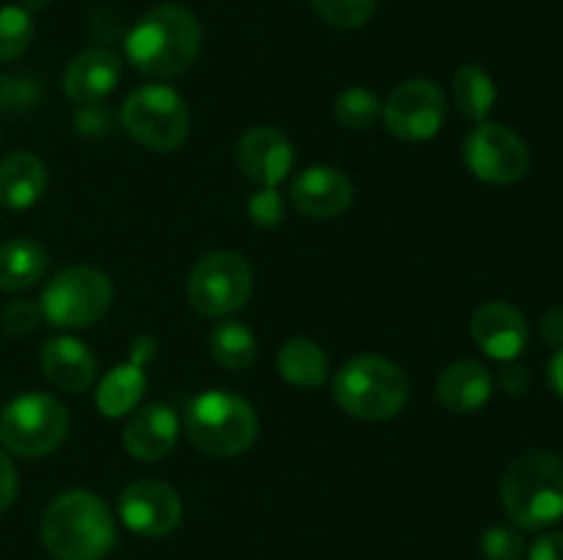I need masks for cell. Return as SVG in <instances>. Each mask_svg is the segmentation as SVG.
<instances>
[{
	"label": "cell",
	"mask_w": 563,
	"mask_h": 560,
	"mask_svg": "<svg viewBox=\"0 0 563 560\" xmlns=\"http://www.w3.org/2000/svg\"><path fill=\"white\" fill-rule=\"evenodd\" d=\"M47 190V168L31 152H14L0 163V206L11 212L31 209Z\"/></svg>",
	"instance_id": "cell-20"
},
{
	"label": "cell",
	"mask_w": 563,
	"mask_h": 560,
	"mask_svg": "<svg viewBox=\"0 0 563 560\" xmlns=\"http://www.w3.org/2000/svg\"><path fill=\"white\" fill-rule=\"evenodd\" d=\"M110 124H113L110 113H104L97 104H82L75 115V126L82 135H104V132H110Z\"/></svg>",
	"instance_id": "cell-33"
},
{
	"label": "cell",
	"mask_w": 563,
	"mask_h": 560,
	"mask_svg": "<svg viewBox=\"0 0 563 560\" xmlns=\"http://www.w3.org/2000/svg\"><path fill=\"white\" fill-rule=\"evenodd\" d=\"M454 99L456 108L465 119L478 121L482 124L495 108V99H498V88H495L493 77L476 64L462 66L454 75Z\"/></svg>",
	"instance_id": "cell-25"
},
{
	"label": "cell",
	"mask_w": 563,
	"mask_h": 560,
	"mask_svg": "<svg viewBox=\"0 0 563 560\" xmlns=\"http://www.w3.org/2000/svg\"><path fill=\"white\" fill-rule=\"evenodd\" d=\"M482 552L487 560H522L526 555V541L517 530L504 525L489 527L482 536Z\"/></svg>",
	"instance_id": "cell-31"
},
{
	"label": "cell",
	"mask_w": 563,
	"mask_h": 560,
	"mask_svg": "<svg viewBox=\"0 0 563 560\" xmlns=\"http://www.w3.org/2000/svg\"><path fill=\"white\" fill-rule=\"evenodd\" d=\"M247 217L256 228H278L286 217V203L278 187H262L247 198Z\"/></svg>",
	"instance_id": "cell-29"
},
{
	"label": "cell",
	"mask_w": 563,
	"mask_h": 560,
	"mask_svg": "<svg viewBox=\"0 0 563 560\" xmlns=\"http://www.w3.org/2000/svg\"><path fill=\"white\" fill-rule=\"evenodd\" d=\"M539 329H542V338L550 346L563 349V307H548L539 318Z\"/></svg>",
	"instance_id": "cell-36"
},
{
	"label": "cell",
	"mask_w": 563,
	"mask_h": 560,
	"mask_svg": "<svg viewBox=\"0 0 563 560\" xmlns=\"http://www.w3.org/2000/svg\"><path fill=\"white\" fill-rule=\"evenodd\" d=\"M550 384L563 399V349L555 351L553 360H550Z\"/></svg>",
	"instance_id": "cell-38"
},
{
	"label": "cell",
	"mask_w": 563,
	"mask_h": 560,
	"mask_svg": "<svg viewBox=\"0 0 563 560\" xmlns=\"http://www.w3.org/2000/svg\"><path fill=\"white\" fill-rule=\"evenodd\" d=\"M49 3H53V0H22V9L31 14V11H44Z\"/></svg>",
	"instance_id": "cell-39"
},
{
	"label": "cell",
	"mask_w": 563,
	"mask_h": 560,
	"mask_svg": "<svg viewBox=\"0 0 563 560\" xmlns=\"http://www.w3.org/2000/svg\"><path fill=\"white\" fill-rule=\"evenodd\" d=\"M69 432V412L55 395L25 393L0 412V443L16 456L38 459L58 448Z\"/></svg>",
	"instance_id": "cell-9"
},
{
	"label": "cell",
	"mask_w": 563,
	"mask_h": 560,
	"mask_svg": "<svg viewBox=\"0 0 563 560\" xmlns=\"http://www.w3.org/2000/svg\"><path fill=\"white\" fill-rule=\"evenodd\" d=\"M33 16L22 5L0 9V64H11L27 53L33 42Z\"/></svg>",
	"instance_id": "cell-27"
},
{
	"label": "cell",
	"mask_w": 563,
	"mask_h": 560,
	"mask_svg": "<svg viewBox=\"0 0 563 560\" xmlns=\"http://www.w3.org/2000/svg\"><path fill=\"white\" fill-rule=\"evenodd\" d=\"M528 382H531V377H528L526 368L517 366L515 360L506 362L504 371H500V388H504L509 395H522V393H526Z\"/></svg>",
	"instance_id": "cell-37"
},
{
	"label": "cell",
	"mask_w": 563,
	"mask_h": 560,
	"mask_svg": "<svg viewBox=\"0 0 563 560\" xmlns=\"http://www.w3.org/2000/svg\"><path fill=\"white\" fill-rule=\"evenodd\" d=\"M119 516L135 536L163 538L179 527L181 497L170 483L143 478L121 492Z\"/></svg>",
	"instance_id": "cell-12"
},
{
	"label": "cell",
	"mask_w": 563,
	"mask_h": 560,
	"mask_svg": "<svg viewBox=\"0 0 563 560\" xmlns=\"http://www.w3.org/2000/svg\"><path fill=\"white\" fill-rule=\"evenodd\" d=\"M179 439V417L168 404H141L124 426V448L137 461H159Z\"/></svg>",
	"instance_id": "cell-16"
},
{
	"label": "cell",
	"mask_w": 563,
	"mask_h": 560,
	"mask_svg": "<svg viewBox=\"0 0 563 560\" xmlns=\"http://www.w3.org/2000/svg\"><path fill=\"white\" fill-rule=\"evenodd\" d=\"M185 428L201 453L231 459L256 443L258 417L242 395L209 390L187 404Z\"/></svg>",
	"instance_id": "cell-5"
},
{
	"label": "cell",
	"mask_w": 563,
	"mask_h": 560,
	"mask_svg": "<svg viewBox=\"0 0 563 560\" xmlns=\"http://www.w3.org/2000/svg\"><path fill=\"white\" fill-rule=\"evenodd\" d=\"M38 360H42L44 377L66 393H82L97 379V357L82 340L71 338V335L49 338L42 346Z\"/></svg>",
	"instance_id": "cell-18"
},
{
	"label": "cell",
	"mask_w": 563,
	"mask_h": 560,
	"mask_svg": "<svg viewBox=\"0 0 563 560\" xmlns=\"http://www.w3.org/2000/svg\"><path fill=\"white\" fill-rule=\"evenodd\" d=\"M126 60L135 71L152 80L176 77L198 58L201 22L187 9L165 3L141 16L126 33Z\"/></svg>",
	"instance_id": "cell-1"
},
{
	"label": "cell",
	"mask_w": 563,
	"mask_h": 560,
	"mask_svg": "<svg viewBox=\"0 0 563 560\" xmlns=\"http://www.w3.org/2000/svg\"><path fill=\"white\" fill-rule=\"evenodd\" d=\"M528 560H563V533H544L533 541Z\"/></svg>",
	"instance_id": "cell-35"
},
{
	"label": "cell",
	"mask_w": 563,
	"mask_h": 560,
	"mask_svg": "<svg viewBox=\"0 0 563 560\" xmlns=\"http://www.w3.org/2000/svg\"><path fill=\"white\" fill-rule=\"evenodd\" d=\"M500 500L522 530H542L563 519V456L528 450L517 456L500 481Z\"/></svg>",
	"instance_id": "cell-3"
},
{
	"label": "cell",
	"mask_w": 563,
	"mask_h": 560,
	"mask_svg": "<svg viewBox=\"0 0 563 560\" xmlns=\"http://www.w3.org/2000/svg\"><path fill=\"white\" fill-rule=\"evenodd\" d=\"M449 115V99L438 82L427 77L405 80L383 104L385 130L399 141H429L438 135Z\"/></svg>",
	"instance_id": "cell-11"
},
{
	"label": "cell",
	"mask_w": 563,
	"mask_h": 560,
	"mask_svg": "<svg viewBox=\"0 0 563 560\" xmlns=\"http://www.w3.org/2000/svg\"><path fill=\"white\" fill-rule=\"evenodd\" d=\"M493 384V373L478 360L451 362L438 379V399L454 415H471L487 404Z\"/></svg>",
	"instance_id": "cell-19"
},
{
	"label": "cell",
	"mask_w": 563,
	"mask_h": 560,
	"mask_svg": "<svg viewBox=\"0 0 563 560\" xmlns=\"http://www.w3.org/2000/svg\"><path fill=\"white\" fill-rule=\"evenodd\" d=\"M253 294V269L234 250H214L198 258L187 275V302L209 318H225L247 305Z\"/></svg>",
	"instance_id": "cell-8"
},
{
	"label": "cell",
	"mask_w": 563,
	"mask_h": 560,
	"mask_svg": "<svg viewBox=\"0 0 563 560\" xmlns=\"http://www.w3.org/2000/svg\"><path fill=\"white\" fill-rule=\"evenodd\" d=\"M42 97L38 80L27 75H0V110H31Z\"/></svg>",
	"instance_id": "cell-30"
},
{
	"label": "cell",
	"mask_w": 563,
	"mask_h": 560,
	"mask_svg": "<svg viewBox=\"0 0 563 560\" xmlns=\"http://www.w3.org/2000/svg\"><path fill=\"white\" fill-rule=\"evenodd\" d=\"M38 318H42V307H38L36 302L16 300V302H9V305L3 307V316H0V322H3L5 333L27 335L36 329Z\"/></svg>",
	"instance_id": "cell-32"
},
{
	"label": "cell",
	"mask_w": 563,
	"mask_h": 560,
	"mask_svg": "<svg viewBox=\"0 0 563 560\" xmlns=\"http://www.w3.org/2000/svg\"><path fill=\"white\" fill-rule=\"evenodd\" d=\"M278 373L295 388L313 390L328 379V355L311 338H289L275 357Z\"/></svg>",
	"instance_id": "cell-23"
},
{
	"label": "cell",
	"mask_w": 563,
	"mask_h": 560,
	"mask_svg": "<svg viewBox=\"0 0 563 560\" xmlns=\"http://www.w3.org/2000/svg\"><path fill=\"white\" fill-rule=\"evenodd\" d=\"M49 256L44 245L27 236H16L0 245V289L25 291L44 278Z\"/></svg>",
	"instance_id": "cell-22"
},
{
	"label": "cell",
	"mask_w": 563,
	"mask_h": 560,
	"mask_svg": "<svg viewBox=\"0 0 563 560\" xmlns=\"http://www.w3.org/2000/svg\"><path fill=\"white\" fill-rule=\"evenodd\" d=\"M317 14L335 27H361L377 11L379 0H311Z\"/></svg>",
	"instance_id": "cell-28"
},
{
	"label": "cell",
	"mask_w": 563,
	"mask_h": 560,
	"mask_svg": "<svg viewBox=\"0 0 563 560\" xmlns=\"http://www.w3.org/2000/svg\"><path fill=\"white\" fill-rule=\"evenodd\" d=\"M209 351L225 371H245L256 360V335L245 322L225 316L209 333Z\"/></svg>",
	"instance_id": "cell-24"
},
{
	"label": "cell",
	"mask_w": 563,
	"mask_h": 560,
	"mask_svg": "<svg viewBox=\"0 0 563 560\" xmlns=\"http://www.w3.org/2000/svg\"><path fill=\"white\" fill-rule=\"evenodd\" d=\"M121 71H124V64H121V58L113 49H82L66 66L64 93L71 102L80 104V108L82 104H97L119 86Z\"/></svg>",
	"instance_id": "cell-17"
},
{
	"label": "cell",
	"mask_w": 563,
	"mask_h": 560,
	"mask_svg": "<svg viewBox=\"0 0 563 560\" xmlns=\"http://www.w3.org/2000/svg\"><path fill=\"white\" fill-rule=\"evenodd\" d=\"M16 489H20V483H16L14 461L0 450V511H5L11 503H14Z\"/></svg>",
	"instance_id": "cell-34"
},
{
	"label": "cell",
	"mask_w": 563,
	"mask_h": 560,
	"mask_svg": "<svg viewBox=\"0 0 563 560\" xmlns=\"http://www.w3.org/2000/svg\"><path fill=\"white\" fill-rule=\"evenodd\" d=\"M121 126L135 137L141 146L152 152H176L190 137V108L185 99L168 86H143L126 97L119 113Z\"/></svg>",
	"instance_id": "cell-7"
},
{
	"label": "cell",
	"mask_w": 563,
	"mask_h": 560,
	"mask_svg": "<svg viewBox=\"0 0 563 560\" xmlns=\"http://www.w3.org/2000/svg\"><path fill=\"white\" fill-rule=\"evenodd\" d=\"M355 187L330 165H311L291 184V201L302 214L313 220H333L352 206Z\"/></svg>",
	"instance_id": "cell-15"
},
{
	"label": "cell",
	"mask_w": 563,
	"mask_h": 560,
	"mask_svg": "<svg viewBox=\"0 0 563 560\" xmlns=\"http://www.w3.org/2000/svg\"><path fill=\"white\" fill-rule=\"evenodd\" d=\"M465 165L476 179L487 184H515L526 179L531 168V152L517 132L504 124H487L482 121L473 126L465 137Z\"/></svg>",
	"instance_id": "cell-10"
},
{
	"label": "cell",
	"mask_w": 563,
	"mask_h": 560,
	"mask_svg": "<svg viewBox=\"0 0 563 560\" xmlns=\"http://www.w3.org/2000/svg\"><path fill=\"white\" fill-rule=\"evenodd\" d=\"M146 390V371H143V349H135L132 362L110 368L102 382L97 384V410L104 417H126L141 406Z\"/></svg>",
	"instance_id": "cell-21"
},
{
	"label": "cell",
	"mask_w": 563,
	"mask_h": 560,
	"mask_svg": "<svg viewBox=\"0 0 563 560\" xmlns=\"http://www.w3.org/2000/svg\"><path fill=\"white\" fill-rule=\"evenodd\" d=\"M42 541L55 560H102L115 547L113 514L99 494L71 489L44 511Z\"/></svg>",
	"instance_id": "cell-2"
},
{
	"label": "cell",
	"mask_w": 563,
	"mask_h": 560,
	"mask_svg": "<svg viewBox=\"0 0 563 560\" xmlns=\"http://www.w3.org/2000/svg\"><path fill=\"white\" fill-rule=\"evenodd\" d=\"M236 165L258 187H278L295 165V148L275 126H251L236 143Z\"/></svg>",
	"instance_id": "cell-13"
},
{
	"label": "cell",
	"mask_w": 563,
	"mask_h": 560,
	"mask_svg": "<svg viewBox=\"0 0 563 560\" xmlns=\"http://www.w3.org/2000/svg\"><path fill=\"white\" fill-rule=\"evenodd\" d=\"M335 119H339V124L346 126V130L363 132L383 119V102H379L377 93L368 91V88H346V91H341L339 99H335Z\"/></svg>",
	"instance_id": "cell-26"
},
{
	"label": "cell",
	"mask_w": 563,
	"mask_h": 560,
	"mask_svg": "<svg viewBox=\"0 0 563 560\" xmlns=\"http://www.w3.org/2000/svg\"><path fill=\"white\" fill-rule=\"evenodd\" d=\"M113 283L108 275L88 264L64 269L42 291V318L49 327L80 329L97 324L113 305Z\"/></svg>",
	"instance_id": "cell-6"
},
{
	"label": "cell",
	"mask_w": 563,
	"mask_h": 560,
	"mask_svg": "<svg viewBox=\"0 0 563 560\" xmlns=\"http://www.w3.org/2000/svg\"><path fill=\"white\" fill-rule=\"evenodd\" d=\"M471 335L484 355L509 362L528 346V322L509 302H484L471 318Z\"/></svg>",
	"instance_id": "cell-14"
},
{
	"label": "cell",
	"mask_w": 563,
	"mask_h": 560,
	"mask_svg": "<svg viewBox=\"0 0 563 560\" xmlns=\"http://www.w3.org/2000/svg\"><path fill=\"white\" fill-rule=\"evenodd\" d=\"M333 399L357 421H390L410 401V382L396 362L361 355L335 373Z\"/></svg>",
	"instance_id": "cell-4"
}]
</instances>
